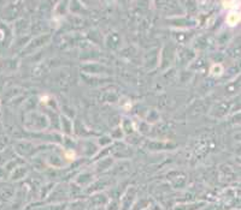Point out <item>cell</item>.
<instances>
[{"label":"cell","mask_w":241,"mask_h":210,"mask_svg":"<svg viewBox=\"0 0 241 210\" xmlns=\"http://www.w3.org/2000/svg\"><path fill=\"white\" fill-rule=\"evenodd\" d=\"M241 20V12H238V11H234L232 13L228 15V23L230 25H235L236 23H239Z\"/></svg>","instance_id":"obj_1"}]
</instances>
